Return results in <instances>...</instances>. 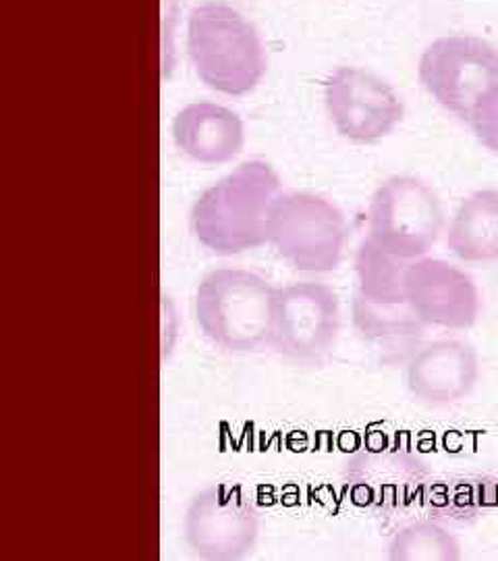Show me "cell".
I'll use <instances>...</instances> for the list:
<instances>
[{
  "label": "cell",
  "instance_id": "cell-17",
  "mask_svg": "<svg viewBox=\"0 0 498 561\" xmlns=\"http://www.w3.org/2000/svg\"><path fill=\"white\" fill-rule=\"evenodd\" d=\"M409 262L386 252L372 238H366L356 254L359 296L379 304L407 301L405 273Z\"/></svg>",
  "mask_w": 498,
  "mask_h": 561
},
{
  "label": "cell",
  "instance_id": "cell-19",
  "mask_svg": "<svg viewBox=\"0 0 498 561\" xmlns=\"http://www.w3.org/2000/svg\"><path fill=\"white\" fill-rule=\"evenodd\" d=\"M467 123L482 146L498 154V83L476 102Z\"/></svg>",
  "mask_w": 498,
  "mask_h": 561
},
{
  "label": "cell",
  "instance_id": "cell-8",
  "mask_svg": "<svg viewBox=\"0 0 498 561\" xmlns=\"http://www.w3.org/2000/svg\"><path fill=\"white\" fill-rule=\"evenodd\" d=\"M351 502L377 514H395L421 503L432 481L426 461L401 443L366 445L347 461Z\"/></svg>",
  "mask_w": 498,
  "mask_h": 561
},
{
  "label": "cell",
  "instance_id": "cell-5",
  "mask_svg": "<svg viewBox=\"0 0 498 561\" xmlns=\"http://www.w3.org/2000/svg\"><path fill=\"white\" fill-rule=\"evenodd\" d=\"M444 213L439 194L421 180L395 175L382 181L368 213V238L403 261L426 256L439 241Z\"/></svg>",
  "mask_w": 498,
  "mask_h": 561
},
{
  "label": "cell",
  "instance_id": "cell-15",
  "mask_svg": "<svg viewBox=\"0 0 498 561\" xmlns=\"http://www.w3.org/2000/svg\"><path fill=\"white\" fill-rule=\"evenodd\" d=\"M447 245L459 261H498V190H479L459 204Z\"/></svg>",
  "mask_w": 498,
  "mask_h": 561
},
{
  "label": "cell",
  "instance_id": "cell-2",
  "mask_svg": "<svg viewBox=\"0 0 498 561\" xmlns=\"http://www.w3.org/2000/svg\"><path fill=\"white\" fill-rule=\"evenodd\" d=\"M187 50L199 80L227 96L252 92L266 73L258 30L224 2H204L187 21Z\"/></svg>",
  "mask_w": 498,
  "mask_h": 561
},
{
  "label": "cell",
  "instance_id": "cell-18",
  "mask_svg": "<svg viewBox=\"0 0 498 561\" xmlns=\"http://www.w3.org/2000/svg\"><path fill=\"white\" fill-rule=\"evenodd\" d=\"M461 558L455 535L435 518L403 526L389 545L391 561H459Z\"/></svg>",
  "mask_w": 498,
  "mask_h": 561
},
{
  "label": "cell",
  "instance_id": "cell-13",
  "mask_svg": "<svg viewBox=\"0 0 498 561\" xmlns=\"http://www.w3.org/2000/svg\"><path fill=\"white\" fill-rule=\"evenodd\" d=\"M351 321L363 341L382 364L405 366L421 347L428 324L419 319L409 301L379 304L356 294Z\"/></svg>",
  "mask_w": 498,
  "mask_h": 561
},
{
  "label": "cell",
  "instance_id": "cell-7",
  "mask_svg": "<svg viewBox=\"0 0 498 561\" xmlns=\"http://www.w3.org/2000/svg\"><path fill=\"white\" fill-rule=\"evenodd\" d=\"M339 331L337 291L312 280L277 289L270 345L282 358L298 364H320L335 350Z\"/></svg>",
  "mask_w": 498,
  "mask_h": 561
},
{
  "label": "cell",
  "instance_id": "cell-14",
  "mask_svg": "<svg viewBox=\"0 0 498 561\" xmlns=\"http://www.w3.org/2000/svg\"><path fill=\"white\" fill-rule=\"evenodd\" d=\"M173 140L181 152L199 164L233 161L245 134L240 115L215 102H192L173 121Z\"/></svg>",
  "mask_w": 498,
  "mask_h": 561
},
{
  "label": "cell",
  "instance_id": "cell-1",
  "mask_svg": "<svg viewBox=\"0 0 498 561\" xmlns=\"http://www.w3.org/2000/svg\"><path fill=\"white\" fill-rule=\"evenodd\" d=\"M280 180L264 161H247L208 187L192 206L196 240L219 256H235L268 243Z\"/></svg>",
  "mask_w": 498,
  "mask_h": 561
},
{
  "label": "cell",
  "instance_id": "cell-10",
  "mask_svg": "<svg viewBox=\"0 0 498 561\" xmlns=\"http://www.w3.org/2000/svg\"><path fill=\"white\" fill-rule=\"evenodd\" d=\"M335 129L356 144H377L403 119V102L386 81L359 67H340L324 85Z\"/></svg>",
  "mask_w": 498,
  "mask_h": 561
},
{
  "label": "cell",
  "instance_id": "cell-11",
  "mask_svg": "<svg viewBox=\"0 0 498 561\" xmlns=\"http://www.w3.org/2000/svg\"><path fill=\"white\" fill-rule=\"evenodd\" d=\"M405 296L428 327L463 331L478 321L482 306L478 287L465 271L451 262L428 256L409 262Z\"/></svg>",
  "mask_w": 498,
  "mask_h": 561
},
{
  "label": "cell",
  "instance_id": "cell-9",
  "mask_svg": "<svg viewBox=\"0 0 498 561\" xmlns=\"http://www.w3.org/2000/svg\"><path fill=\"white\" fill-rule=\"evenodd\" d=\"M258 535V512L241 484H212L187 507L185 541L199 560H243L256 547Z\"/></svg>",
  "mask_w": 498,
  "mask_h": 561
},
{
  "label": "cell",
  "instance_id": "cell-3",
  "mask_svg": "<svg viewBox=\"0 0 498 561\" xmlns=\"http://www.w3.org/2000/svg\"><path fill=\"white\" fill-rule=\"evenodd\" d=\"M277 289L256 273L217 268L199 280L194 314L201 333L231 354L270 345Z\"/></svg>",
  "mask_w": 498,
  "mask_h": 561
},
{
  "label": "cell",
  "instance_id": "cell-16",
  "mask_svg": "<svg viewBox=\"0 0 498 561\" xmlns=\"http://www.w3.org/2000/svg\"><path fill=\"white\" fill-rule=\"evenodd\" d=\"M421 503L435 520L472 524L498 507V481L478 474L430 481Z\"/></svg>",
  "mask_w": 498,
  "mask_h": 561
},
{
  "label": "cell",
  "instance_id": "cell-6",
  "mask_svg": "<svg viewBox=\"0 0 498 561\" xmlns=\"http://www.w3.org/2000/svg\"><path fill=\"white\" fill-rule=\"evenodd\" d=\"M418 73L442 108L467 121L476 102L498 83V50L478 36H444L424 50Z\"/></svg>",
  "mask_w": 498,
  "mask_h": 561
},
{
  "label": "cell",
  "instance_id": "cell-4",
  "mask_svg": "<svg viewBox=\"0 0 498 561\" xmlns=\"http://www.w3.org/2000/svg\"><path fill=\"white\" fill-rule=\"evenodd\" d=\"M268 241L301 273H333L343 259L347 222L333 202L289 192L273 208Z\"/></svg>",
  "mask_w": 498,
  "mask_h": 561
},
{
  "label": "cell",
  "instance_id": "cell-12",
  "mask_svg": "<svg viewBox=\"0 0 498 561\" xmlns=\"http://www.w3.org/2000/svg\"><path fill=\"white\" fill-rule=\"evenodd\" d=\"M478 379V352L465 341L426 343L405 364V385L409 393L419 403L432 408L465 400Z\"/></svg>",
  "mask_w": 498,
  "mask_h": 561
}]
</instances>
